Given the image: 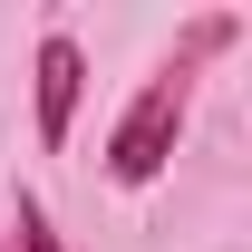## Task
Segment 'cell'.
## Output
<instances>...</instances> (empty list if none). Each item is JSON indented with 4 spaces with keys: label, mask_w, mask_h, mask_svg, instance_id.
Returning <instances> with one entry per match:
<instances>
[{
    "label": "cell",
    "mask_w": 252,
    "mask_h": 252,
    "mask_svg": "<svg viewBox=\"0 0 252 252\" xmlns=\"http://www.w3.org/2000/svg\"><path fill=\"white\" fill-rule=\"evenodd\" d=\"M243 39V20H194V39H185V59H165L146 88L126 97V117L107 126V175L117 185H156L165 165H175V136H185V107H194V59L204 49H233Z\"/></svg>",
    "instance_id": "6da1fadb"
},
{
    "label": "cell",
    "mask_w": 252,
    "mask_h": 252,
    "mask_svg": "<svg viewBox=\"0 0 252 252\" xmlns=\"http://www.w3.org/2000/svg\"><path fill=\"white\" fill-rule=\"evenodd\" d=\"M30 78H39V146L59 156L68 126H78V97H88V59H78V39L49 30V39H39V59H30Z\"/></svg>",
    "instance_id": "7a4b0ae2"
},
{
    "label": "cell",
    "mask_w": 252,
    "mask_h": 252,
    "mask_svg": "<svg viewBox=\"0 0 252 252\" xmlns=\"http://www.w3.org/2000/svg\"><path fill=\"white\" fill-rule=\"evenodd\" d=\"M0 252H59V233H49V214H39V194H20V223H10V243Z\"/></svg>",
    "instance_id": "3957f363"
}]
</instances>
